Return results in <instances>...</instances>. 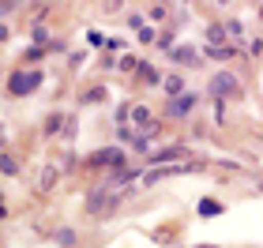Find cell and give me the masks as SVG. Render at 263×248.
Masks as SVG:
<instances>
[{"label":"cell","mask_w":263,"mask_h":248,"mask_svg":"<svg viewBox=\"0 0 263 248\" xmlns=\"http://www.w3.org/2000/svg\"><path fill=\"white\" fill-rule=\"evenodd\" d=\"M113 207H117V196L109 192V188H98V192H90V199H87L90 215H109Z\"/></svg>","instance_id":"cell-1"},{"label":"cell","mask_w":263,"mask_h":248,"mask_svg":"<svg viewBox=\"0 0 263 248\" xmlns=\"http://www.w3.org/2000/svg\"><path fill=\"white\" fill-rule=\"evenodd\" d=\"M38 83H42V72H15V75L8 79V90L11 94H30Z\"/></svg>","instance_id":"cell-2"},{"label":"cell","mask_w":263,"mask_h":248,"mask_svg":"<svg viewBox=\"0 0 263 248\" xmlns=\"http://www.w3.org/2000/svg\"><path fill=\"white\" fill-rule=\"evenodd\" d=\"M90 165H124V155L117 147H105V150H94L90 155Z\"/></svg>","instance_id":"cell-3"},{"label":"cell","mask_w":263,"mask_h":248,"mask_svg":"<svg viewBox=\"0 0 263 248\" xmlns=\"http://www.w3.org/2000/svg\"><path fill=\"white\" fill-rule=\"evenodd\" d=\"M192 165H162V169H151L147 173V184H158V181H165V177H177V173H188Z\"/></svg>","instance_id":"cell-4"},{"label":"cell","mask_w":263,"mask_h":248,"mask_svg":"<svg viewBox=\"0 0 263 248\" xmlns=\"http://www.w3.org/2000/svg\"><path fill=\"white\" fill-rule=\"evenodd\" d=\"M192 105H196L192 94H181V98H173V102H170V113H173V117H184L188 109H192Z\"/></svg>","instance_id":"cell-5"},{"label":"cell","mask_w":263,"mask_h":248,"mask_svg":"<svg viewBox=\"0 0 263 248\" xmlns=\"http://www.w3.org/2000/svg\"><path fill=\"white\" fill-rule=\"evenodd\" d=\"M211 90H214V94H233V90H237V79H233V75H214Z\"/></svg>","instance_id":"cell-6"},{"label":"cell","mask_w":263,"mask_h":248,"mask_svg":"<svg viewBox=\"0 0 263 248\" xmlns=\"http://www.w3.org/2000/svg\"><path fill=\"white\" fill-rule=\"evenodd\" d=\"M53 184H57V165H45V169H42V184H38V188H42V192H49Z\"/></svg>","instance_id":"cell-7"},{"label":"cell","mask_w":263,"mask_h":248,"mask_svg":"<svg viewBox=\"0 0 263 248\" xmlns=\"http://www.w3.org/2000/svg\"><path fill=\"white\" fill-rule=\"evenodd\" d=\"M165 90L181 98V90H184V79H181V75H170V79H165Z\"/></svg>","instance_id":"cell-8"},{"label":"cell","mask_w":263,"mask_h":248,"mask_svg":"<svg viewBox=\"0 0 263 248\" xmlns=\"http://www.w3.org/2000/svg\"><path fill=\"white\" fill-rule=\"evenodd\" d=\"M0 173H19V165H15V158H8V155H0Z\"/></svg>","instance_id":"cell-9"},{"label":"cell","mask_w":263,"mask_h":248,"mask_svg":"<svg viewBox=\"0 0 263 248\" xmlns=\"http://www.w3.org/2000/svg\"><path fill=\"white\" fill-rule=\"evenodd\" d=\"M218 203H214V199H203V203H199V215H218Z\"/></svg>","instance_id":"cell-10"},{"label":"cell","mask_w":263,"mask_h":248,"mask_svg":"<svg viewBox=\"0 0 263 248\" xmlns=\"http://www.w3.org/2000/svg\"><path fill=\"white\" fill-rule=\"evenodd\" d=\"M132 117H136L139 124H147V121H151V109H147V105H136V109H132Z\"/></svg>","instance_id":"cell-11"},{"label":"cell","mask_w":263,"mask_h":248,"mask_svg":"<svg viewBox=\"0 0 263 248\" xmlns=\"http://www.w3.org/2000/svg\"><path fill=\"white\" fill-rule=\"evenodd\" d=\"M139 75H143V79H147V83H158V72H154V68H151V64H139Z\"/></svg>","instance_id":"cell-12"},{"label":"cell","mask_w":263,"mask_h":248,"mask_svg":"<svg viewBox=\"0 0 263 248\" xmlns=\"http://www.w3.org/2000/svg\"><path fill=\"white\" fill-rule=\"evenodd\" d=\"M170 158H181V150L170 147V150H162V155H154V162H170Z\"/></svg>","instance_id":"cell-13"},{"label":"cell","mask_w":263,"mask_h":248,"mask_svg":"<svg viewBox=\"0 0 263 248\" xmlns=\"http://www.w3.org/2000/svg\"><path fill=\"white\" fill-rule=\"evenodd\" d=\"M199 248H211V244H199Z\"/></svg>","instance_id":"cell-14"},{"label":"cell","mask_w":263,"mask_h":248,"mask_svg":"<svg viewBox=\"0 0 263 248\" xmlns=\"http://www.w3.org/2000/svg\"><path fill=\"white\" fill-rule=\"evenodd\" d=\"M259 15H263V11H259Z\"/></svg>","instance_id":"cell-15"}]
</instances>
